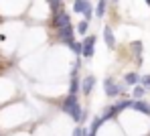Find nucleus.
I'll return each instance as SVG.
<instances>
[{
	"instance_id": "nucleus-1",
	"label": "nucleus",
	"mask_w": 150,
	"mask_h": 136,
	"mask_svg": "<svg viewBox=\"0 0 150 136\" xmlns=\"http://www.w3.org/2000/svg\"><path fill=\"white\" fill-rule=\"evenodd\" d=\"M63 112H65L67 116H71L77 124H83L85 118H87V114H85V112L81 110V106H79L77 93H69V96L63 100Z\"/></svg>"
},
{
	"instance_id": "nucleus-2",
	"label": "nucleus",
	"mask_w": 150,
	"mask_h": 136,
	"mask_svg": "<svg viewBox=\"0 0 150 136\" xmlns=\"http://www.w3.org/2000/svg\"><path fill=\"white\" fill-rule=\"evenodd\" d=\"M73 12L75 14H83L85 21H91L96 14V8L91 6L89 0H73Z\"/></svg>"
},
{
	"instance_id": "nucleus-3",
	"label": "nucleus",
	"mask_w": 150,
	"mask_h": 136,
	"mask_svg": "<svg viewBox=\"0 0 150 136\" xmlns=\"http://www.w3.org/2000/svg\"><path fill=\"white\" fill-rule=\"evenodd\" d=\"M67 25H71V16L63 8L61 10H55L51 14V27L53 28H63V27H67Z\"/></svg>"
},
{
	"instance_id": "nucleus-4",
	"label": "nucleus",
	"mask_w": 150,
	"mask_h": 136,
	"mask_svg": "<svg viewBox=\"0 0 150 136\" xmlns=\"http://www.w3.org/2000/svg\"><path fill=\"white\" fill-rule=\"evenodd\" d=\"M103 91H105V96H108V98H116V96H122V93L126 91V85L116 83L112 77H108V79L103 81Z\"/></svg>"
},
{
	"instance_id": "nucleus-5",
	"label": "nucleus",
	"mask_w": 150,
	"mask_h": 136,
	"mask_svg": "<svg viewBox=\"0 0 150 136\" xmlns=\"http://www.w3.org/2000/svg\"><path fill=\"white\" fill-rule=\"evenodd\" d=\"M96 41H98L96 35H87V37L83 39V43H81V45H83V53H81L83 59H91V57H93V53H96V49H93V47H96Z\"/></svg>"
},
{
	"instance_id": "nucleus-6",
	"label": "nucleus",
	"mask_w": 150,
	"mask_h": 136,
	"mask_svg": "<svg viewBox=\"0 0 150 136\" xmlns=\"http://www.w3.org/2000/svg\"><path fill=\"white\" fill-rule=\"evenodd\" d=\"M57 33H59V41H61V43L71 45V43L75 41V28H73V25H67V27H63V28H57Z\"/></svg>"
},
{
	"instance_id": "nucleus-7",
	"label": "nucleus",
	"mask_w": 150,
	"mask_h": 136,
	"mask_svg": "<svg viewBox=\"0 0 150 136\" xmlns=\"http://www.w3.org/2000/svg\"><path fill=\"white\" fill-rule=\"evenodd\" d=\"M93 85H96V77L93 75H85L83 81H81V93L83 96H89L91 89H93Z\"/></svg>"
},
{
	"instance_id": "nucleus-8",
	"label": "nucleus",
	"mask_w": 150,
	"mask_h": 136,
	"mask_svg": "<svg viewBox=\"0 0 150 136\" xmlns=\"http://www.w3.org/2000/svg\"><path fill=\"white\" fill-rule=\"evenodd\" d=\"M103 41H105L108 49H114V47H116V37H114L112 27H103Z\"/></svg>"
},
{
	"instance_id": "nucleus-9",
	"label": "nucleus",
	"mask_w": 150,
	"mask_h": 136,
	"mask_svg": "<svg viewBox=\"0 0 150 136\" xmlns=\"http://www.w3.org/2000/svg\"><path fill=\"white\" fill-rule=\"evenodd\" d=\"M132 108L136 110V112H140V114H144V116H150V104L144 102V100H134Z\"/></svg>"
},
{
	"instance_id": "nucleus-10",
	"label": "nucleus",
	"mask_w": 150,
	"mask_h": 136,
	"mask_svg": "<svg viewBox=\"0 0 150 136\" xmlns=\"http://www.w3.org/2000/svg\"><path fill=\"white\" fill-rule=\"evenodd\" d=\"M124 83L128 85V87H134V85L140 83V75H138L136 71H128V73L124 75Z\"/></svg>"
},
{
	"instance_id": "nucleus-11",
	"label": "nucleus",
	"mask_w": 150,
	"mask_h": 136,
	"mask_svg": "<svg viewBox=\"0 0 150 136\" xmlns=\"http://www.w3.org/2000/svg\"><path fill=\"white\" fill-rule=\"evenodd\" d=\"M146 91H148V89H146L142 83H138V85L132 87V98H134V100H142V98L146 96Z\"/></svg>"
},
{
	"instance_id": "nucleus-12",
	"label": "nucleus",
	"mask_w": 150,
	"mask_h": 136,
	"mask_svg": "<svg viewBox=\"0 0 150 136\" xmlns=\"http://www.w3.org/2000/svg\"><path fill=\"white\" fill-rule=\"evenodd\" d=\"M105 8H108V0H100V2H98V6H96V16H98V18H103Z\"/></svg>"
},
{
	"instance_id": "nucleus-13",
	"label": "nucleus",
	"mask_w": 150,
	"mask_h": 136,
	"mask_svg": "<svg viewBox=\"0 0 150 136\" xmlns=\"http://www.w3.org/2000/svg\"><path fill=\"white\" fill-rule=\"evenodd\" d=\"M87 28H89V21H81V23H77V27H75V30H77V35H85L87 33Z\"/></svg>"
},
{
	"instance_id": "nucleus-14",
	"label": "nucleus",
	"mask_w": 150,
	"mask_h": 136,
	"mask_svg": "<svg viewBox=\"0 0 150 136\" xmlns=\"http://www.w3.org/2000/svg\"><path fill=\"white\" fill-rule=\"evenodd\" d=\"M47 2H49V6H51V12L63 8V0H47Z\"/></svg>"
},
{
	"instance_id": "nucleus-15",
	"label": "nucleus",
	"mask_w": 150,
	"mask_h": 136,
	"mask_svg": "<svg viewBox=\"0 0 150 136\" xmlns=\"http://www.w3.org/2000/svg\"><path fill=\"white\" fill-rule=\"evenodd\" d=\"M69 47H71V51H73L75 55H79V57H81V53H83V45H81V43H77V41H73V43H71Z\"/></svg>"
},
{
	"instance_id": "nucleus-16",
	"label": "nucleus",
	"mask_w": 150,
	"mask_h": 136,
	"mask_svg": "<svg viewBox=\"0 0 150 136\" xmlns=\"http://www.w3.org/2000/svg\"><path fill=\"white\" fill-rule=\"evenodd\" d=\"M132 49H134V53L138 55V59H140V55H142V43L140 41H134L132 43Z\"/></svg>"
},
{
	"instance_id": "nucleus-17",
	"label": "nucleus",
	"mask_w": 150,
	"mask_h": 136,
	"mask_svg": "<svg viewBox=\"0 0 150 136\" xmlns=\"http://www.w3.org/2000/svg\"><path fill=\"white\" fill-rule=\"evenodd\" d=\"M87 132H89V130H85V128L77 126V128L73 130V136H87Z\"/></svg>"
},
{
	"instance_id": "nucleus-18",
	"label": "nucleus",
	"mask_w": 150,
	"mask_h": 136,
	"mask_svg": "<svg viewBox=\"0 0 150 136\" xmlns=\"http://www.w3.org/2000/svg\"><path fill=\"white\" fill-rule=\"evenodd\" d=\"M140 83H142L146 89H150V75H144V77H140Z\"/></svg>"
},
{
	"instance_id": "nucleus-19",
	"label": "nucleus",
	"mask_w": 150,
	"mask_h": 136,
	"mask_svg": "<svg viewBox=\"0 0 150 136\" xmlns=\"http://www.w3.org/2000/svg\"><path fill=\"white\" fill-rule=\"evenodd\" d=\"M144 2H146V4H148V6H150V0H144Z\"/></svg>"
},
{
	"instance_id": "nucleus-20",
	"label": "nucleus",
	"mask_w": 150,
	"mask_h": 136,
	"mask_svg": "<svg viewBox=\"0 0 150 136\" xmlns=\"http://www.w3.org/2000/svg\"><path fill=\"white\" fill-rule=\"evenodd\" d=\"M112 2H120V0H112Z\"/></svg>"
},
{
	"instance_id": "nucleus-21",
	"label": "nucleus",
	"mask_w": 150,
	"mask_h": 136,
	"mask_svg": "<svg viewBox=\"0 0 150 136\" xmlns=\"http://www.w3.org/2000/svg\"><path fill=\"white\" fill-rule=\"evenodd\" d=\"M0 21H2V18H0Z\"/></svg>"
}]
</instances>
